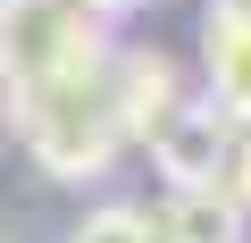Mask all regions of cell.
Here are the masks:
<instances>
[{
	"mask_svg": "<svg viewBox=\"0 0 251 243\" xmlns=\"http://www.w3.org/2000/svg\"><path fill=\"white\" fill-rule=\"evenodd\" d=\"M226 143H234V126H226L209 101H193V92H184V101H176V117H168L143 151L159 160V176H168V185H218Z\"/></svg>",
	"mask_w": 251,
	"mask_h": 243,
	"instance_id": "obj_5",
	"label": "cell"
},
{
	"mask_svg": "<svg viewBox=\"0 0 251 243\" xmlns=\"http://www.w3.org/2000/svg\"><path fill=\"white\" fill-rule=\"evenodd\" d=\"M184 101V76L168 51L151 42H109V109H117V135L126 143H151Z\"/></svg>",
	"mask_w": 251,
	"mask_h": 243,
	"instance_id": "obj_3",
	"label": "cell"
},
{
	"mask_svg": "<svg viewBox=\"0 0 251 243\" xmlns=\"http://www.w3.org/2000/svg\"><path fill=\"white\" fill-rule=\"evenodd\" d=\"M109 17L92 0H0V84H59L109 59Z\"/></svg>",
	"mask_w": 251,
	"mask_h": 243,
	"instance_id": "obj_2",
	"label": "cell"
},
{
	"mask_svg": "<svg viewBox=\"0 0 251 243\" xmlns=\"http://www.w3.org/2000/svg\"><path fill=\"white\" fill-rule=\"evenodd\" d=\"M9 117H17L25 151L42 160V176H59V185H92V176H109L117 151H126L117 109H109V59L84 67V76H59V84L9 92Z\"/></svg>",
	"mask_w": 251,
	"mask_h": 243,
	"instance_id": "obj_1",
	"label": "cell"
},
{
	"mask_svg": "<svg viewBox=\"0 0 251 243\" xmlns=\"http://www.w3.org/2000/svg\"><path fill=\"white\" fill-rule=\"evenodd\" d=\"M67 243H159V235H151V210H134V201H109V210L75 218V235H67Z\"/></svg>",
	"mask_w": 251,
	"mask_h": 243,
	"instance_id": "obj_7",
	"label": "cell"
},
{
	"mask_svg": "<svg viewBox=\"0 0 251 243\" xmlns=\"http://www.w3.org/2000/svg\"><path fill=\"white\" fill-rule=\"evenodd\" d=\"M0 243H17V235H0Z\"/></svg>",
	"mask_w": 251,
	"mask_h": 243,
	"instance_id": "obj_10",
	"label": "cell"
},
{
	"mask_svg": "<svg viewBox=\"0 0 251 243\" xmlns=\"http://www.w3.org/2000/svg\"><path fill=\"white\" fill-rule=\"evenodd\" d=\"M243 226H251V218H243L218 185H176V193H168V210L151 218V235H159V243H243Z\"/></svg>",
	"mask_w": 251,
	"mask_h": 243,
	"instance_id": "obj_6",
	"label": "cell"
},
{
	"mask_svg": "<svg viewBox=\"0 0 251 243\" xmlns=\"http://www.w3.org/2000/svg\"><path fill=\"white\" fill-rule=\"evenodd\" d=\"M100 17H126V9H151V0H92Z\"/></svg>",
	"mask_w": 251,
	"mask_h": 243,
	"instance_id": "obj_9",
	"label": "cell"
},
{
	"mask_svg": "<svg viewBox=\"0 0 251 243\" xmlns=\"http://www.w3.org/2000/svg\"><path fill=\"white\" fill-rule=\"evenodd\" d=\"M218 193L251 218V126H234V143H226V168H218Z\"/></svg>",
	"mask_w": 251,
	"mask_h": 243,
	"instance_id": "obj_8",
	"label": "cell"
},
{
	"mask_svg": "<svg viewBox=\"0 0 251 243\" xmlns=\"http://www.w3.org/2000/svg\"><path fill=\"white\" fill-rule=\"evenodd\" d=\"M201 101L226 126H251V0H209L201 17Z\"/></svg>",
	"mask_w": 251,
	"mask_h": 243,
	"instance_id": "obj_4",
	"label": "cell"
}]
</instances>
